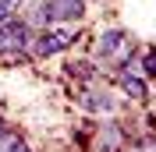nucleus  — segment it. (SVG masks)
Instances as JSON below:
<instances>
[{
  "label": "nucleus",
  "instance_id": "f257e3e1",
  "mask_svg": "<svg viewBox=\"0 0 156 152\" xmlns=\"http://www.w3.org/2000/svg\"><path fill=\"white\" fill-rule=\"evenodd\" d=\"M32 36L36 32L25 25L21 14L0 21V60L4 64H18V60H32L29 57V46H32Z\"/></svg>",
  "mask_w": 156,
  "mask_h": 152
},
{
  "label": "nucleus",
  "instance_id": "f03ea898",
  "mask_svg": "<svg viewBox=\"0 0 156 152\" xmlns=\"http://www.w3.org/2000/svg\"><path fill=\"white\" fill-rule=\"evenodd\" d=\"M75 43H78L75 25H50V29H39L32 36L29 57L32 60H50V57H57V53H64V50H71Z\"/></svg>",
  "mask_w": 156,
  "mask_h": 152
},
{
  "label": "nucleus",
  "instance_id": "7ed1b4c3",
  "mask_svg": "<svg viewBox=\"0 0 156 152\" xmlns=\"http://www.w3.org/2000/svg\"><path fill=\"white\" fill-rule=\"evenodd\" d=\"M128 142H131V127L124 120L99 117V124H92V152H124Z\"/></svg>",
  "mask_w": 156,
  "mask_h": 152
},
{
  "label": "nucleus",
  "instance_id": "20e7f679",
  "mask_svg": "<svg viewBox=\"0 0 156 152\" xmlns=\"http://www.w3.org/2000/svg\"><path fill=\"white\" fill-rule=\"evenodd\" d=\"M75 103L85 110V113L92 117H114L117 110H121V99H117V92H110L107 85H99V81H92V85H82L75 95Z\"/></svg>",
  "mask_w": 156,
  "mask_h": 152
},
{
  "label": "nucleus",
  "instance_id": "39448f33",
  "mask_svg": "<svg viewBox=\"0 0 156 152\" xmlns=\"http://www.w3.org/2000/svg\"><path fill=\"white\" fill-rule=\"evenodd\" d=\"M135 46L131 43V36H128L124 29H103L96 36V60L99 64H114L121 53H128V50Z\"/></svg>",
  "mask_w": 156,
  "mask_h": 152
},
{
  "label": "nucleus",
  "instance_id": "423d86ee",
  "mask_svg": "<svg viewBox=\"0 0 156 152\" xmlns=\"http://www.w3.org/2000/svg\"><path fill=\"white\" fill-rule=\"evenodd\" d=\"M53 25H82L89 14V0H46Z\"/></svg>",
  "mask_w": 156,
  "mask_h": 152
},
{
  "label": "nucleus",
  "instance_id": "0eeeda50",
  "mask_svg": "<svg viewBox=\"0 0 156 152\" xmlns=\"http://www.w3.org/2000/svg\"><path fill=\"white\" fill-rule=\"evenodd\" d=\"M114 85H117V92L124 95L128 103H146L149 95V81L142 74H138V71H124V74H114Z\"/></svg>",
  "mask_w": 156,
  "mask_h": 152
},
{
  "label": "nucleus",
  "instance_id": "6e6552de",
  "mask_svg": "<svg viewBox=\"0 0 156 152\" xmlns=\"http://www.w3.org/2000/svg\"><path fill=\"white\" fill-rule=\"evenodd\" d=\"M21 18H25V25H29L32 32L50 29V25H53V18H50V4H46V0H25Z\"/></svg>",
  "mask_w": 156,
  "mask_h": 152
},
{
  "label": "nucleus",
  "instance_id": "1a4fd4ad",
  "mask_svg": "<svg viewBox=\"0 0 156 152\" xmlns=\"http://www.w3.org/2000/svg\"><path fill=\"white\" fill-rule=\"evenodd\" d=\"M64 74L78 78L82 85H92V81H99V64L96 60H68L64 64Z\"/></svg>",
  "mask_w": 156,
  "mask_h": 152
},
{
  "label": "nucleus",
  "instance_id": "9d476101",
  "mask_svg": "<svg viewBox=\"0 0 156 152\" xmlns=\"http://www.w3.org/2000/svg\"><path fill=\"white\" fill-rule=\"evenodd\" d=\"M0 152H32V149H29V142H25L14 127H7V131L0 134Z\"/></svg>",
  "mask_w": 156,
  "mask_h": 152
},
{
  "label": "nucleus",
  "instance_id": "9b49d317",
  "mask_svg": "<svg viewBox=\"0 0 156 152\" xmlns=\"http://www.w3.org/2000/svg\"><path fill=\"white\" fill-rule=\"evenodd\" d=\"M138 74L146 81H156V46H146L142 57H138Z\"/></svg>",
  "mask_w": 156,
  "mask_h": 152
},
{
  "label": "nucleus",
  "instance_id": "f8f14e48",
  "mask_svg": "<svg viewBox=\"0 0 156 152\" xmlns=\"http://www.w3.org/2000/svg\"><path fill=\"white\" fill-rule=\"evenodd\" d=\"M21 7H25V0H0V21L21 14Z\"/></svg>",
  "mask_w": 156,
  "mask_h": 152
},
{
  "label": "nucleus",
  "instance_id": "ddd939ff",
  "mask_svg": "<svg viewBox=\"0 0 156 152\" xmlns=\"http://www.w3.org/2000/svg\"><path fill=\"white\" fill-rule=\"evenodd\" d=\"M7 127H11V124H7V120H4V117H0V134H4V131H7Z\"/></svg>",
  "mask_w": 156,
  "mask_h": 152
},
{
  "label": "nucleus",
  "instance_id": "4468645a",
  "mask_svg": "<svg viewBox=\"0 0 156 152\" xmlns=\"http://www.w3.org/2000/svg\"><path fill=\"white\" fill-rule=\"evenodd\" d=\"M124 152H128V149H124ZM138 152H149V149H138Z\"/></svg>",
  "mask_w": 156,
  "mask_h": 152
}]
</instances>
